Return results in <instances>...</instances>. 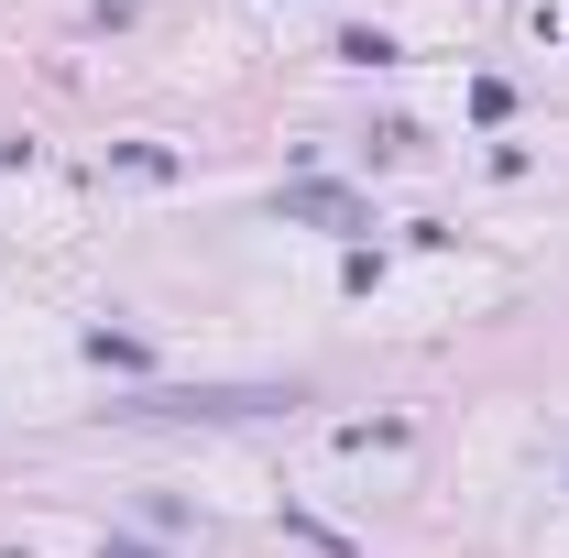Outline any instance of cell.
Here are the masks:
<instances>
[{"label": "cell", "mask_w": 569, "mask_h": 558, "mask_svg": "<svg viewBox=\"0 0 569 558\" xmlns=\"http://www.w3.org/2000/svg\"><path fill=\"white\" fill-rule=\"evenodd\" d=\"M110 558H153V548H110Z\"/></svg>", "instance_id": "1"}]
</instances>
